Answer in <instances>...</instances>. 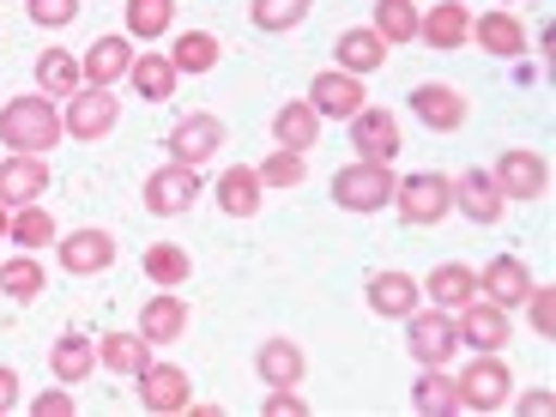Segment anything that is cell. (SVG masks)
<instances>
[{
  "label": "cell",
  "instance_id": "6da1fadb",
  "mask_svg": "<svg viewBox=\"0 0 556 417\" xmlns=\"http://www.w3.org/2000/svg\"><path fill=\"white\" fill-rule=\"evenodd\" d=\"M61 134H67V127H61V115L49 110V98H13L7 110H0V139H7L13 152H37L42 157Z\"/></svg>",
  "mask_w": 556,
  "mask_h": 417
},
{
  "label": "cell",
  "instance_id": "7a4b0ae2",
  "mask_svg": "<svg viewBox=\"0 0 556 417\" xmlns=\"http://www.w3.org/2000/svg\"><path fill=\"white\" fill-rule=\"evenodd\" d=\"M508 388H515V376H508V363H502V351H478V363H472V369H466V376L454 381L459 412H478V417L502 412V405H508Z\"/></svg>",
  "mask_w": 556,
  "mask_h": 417
},
{
  "label": "cell",
  "instance_id": "3957f363",
  "mask_svg": "<svg viewBox=\"0 0 556 417\" xmlns=\"http://www.w3.org/2000/svg\"><path fill=\"white\" fill-rule=\"evenodd\" d=\"M393 206L405 224H442L454 212V176H435V169H417L393 188Z\"/></svg>",
  "mask_w": 556,
  "mask_h": 417
},
{
  "label": "cell",
  "instance_id": "277c9868",
  "mask_svg": "<svg viewBox=\"0 0 556 417\" xmlns=\"http://www.w3.org/2000/svg\"><path fill=\"white\" fill-rule=\"evenodd\" d=\"M393 188H400V176L388 164H345L333 176V200L345 212H381L393 200Z\"/></svg>",
  "mask_w": 556,
  "mask_h": 417
},
{
  "label": "cell",
  "instance_id": "5b68a950",
  "mask_svg": "<svg viewBox=\"0 0 556 417\" xmlns=\"http://www.w3.org/2000/svg\"><path fill=\"white\" fill-rule=\"evenodd\" d=\"M454 320H447V308H424L417 303L412 315H405V351H412L424 369H442L447 357H454Z\"/></svg>",
  "mask_w": 556,
  "mask_h": 417
},
{
  "label": "cell",
  "instance_id": "8992f818",
  "mask_svg": "<svg viewBox=\"0 0 556 417\" xmlns=\"http://www.w3.org/2000/svg\"><path fill=\"white\" fill-rule=\"evenodd\" d=\"M200 194H206V181L194 164H164L146 176V212H157V218H181Z\"/></svg>",
  "mask_w": 556,
  "mask_h": 417
},
{
  "label": "cell",
  "instance_id": "52a82bcc",
  "mask_svg": "<svg viewBox=\"0 0 556 417\" xmlns=\"http://www.w3.org/2000/svg\"><path fill=\"white\" fill-rule=\"evenodd\" d=\"M363 79L357 73H345V67H327V73H315L308 79V110L320 115V122H351V115L363 110Z\"/></svg>",
  "mask_w": 556,
  "mask_h": 417
},
{
  "label": "cell",
  "instance_id": "ba28073f",
  "mask_svg": "<svg viewBox=\"0 0 556 417\" xmlns=\"http://www.w3.org/2000/svg\"><path fill=\"white\" fill-rule=\"evenodd\" d=\"M490 176H496L502 200H544V194H551V164H544L539 152H527V146L502 152Z\"/></svg>",
  "mask_w": 556,
  "mask_h": 417
},
{
  "label": "cell",
  "instance_id": "9c48e42d",
  "mask_svg": "<svg viewBox=\"0 0 556 417\" xmlns=\"http://www.w3.org/2000/svg\"><path fill=\"white\" fill-rule=\"evenodd\" d=\"M351 146H357V164H393L400 157V122L381 103H363L351 115Z\"/></svg>",
  "mask_w": 556,
  "mask_h": 417
},
{
  "label": "cell",
  "instance_id": "30bf717a",
  "mask_svg": "<svg viewBox=\"0 0 556 417\" xmlns=\"http://www.w3.org/2000/svg\"><path fill=\"white\" fill-rule=\"evenodd\" d=\"M134 381H139V405H146L152 417H176V412H188V400H194L188 369H176V363H146Z\"/></svg>",
  "mask_w": 556,
  "mask_h": 417
},
{
  "label": "cell",
  "instance_id": "8fae6325",
  "mask_svg": "<svg viewBox=\"0 0 556 417\" xmlns=\"http://www.w3.org/2000/svg\"><path fill=\"white\" fill-rule=\"evenodd\" d=\"M115 122H122V103L110 98V85H85V91H73V98H67V122H61V127L91 146V139H103Z\"/></svg>",
  "mask_w": 556,
  "mask_h": 417
},
{
  "label": "cell",
  "instance_id": "7c38bea8",
  "mask_svg": "<svg viewBox=\"0 0 556 417\" xmlns=\"http://www.w3.org/2000/svg\"><path fill=\"white\" fill-rule=\"evenodd\" d=\"M164 146H169V164H194V169H200L206 157H218L224 122H218V115H206V110H200V115H181V122L169 127Z\"/></svg>",
  "mask_w": 556,
  "mask_h": 417
},
{
  "label": "cell",
  "instance_id": "4fadbf2b",
  "mask_svg": "<svg viewBox=\"0 0 556 417\" xmlns=\"http://www.w3.org/2000/svg\"><path fill=\"white\" fill-rule=\"evenodd\" d=\"M55 254H61V273L91 278L115 266V237L110 230H73V237H55Z\"/></svg>",
  "mask_w": 556,
  "mask_h": 417
},
{
  "label": "cell",
  "instance_id": "5bb4252c",
  "mask_svg": "<svg viewBox=\"0 0 556 417\" xmlns=\"http://www.w3.org/2000/svg\"><path fill=\"white\" fill-rule=\"evenodd\" d=\"M49 194V164L37 152H13L0 164V206H37Z\"/></svg>",
  "mask_w": 556,
  "mask_h": 417
},
{
  "label": "cell",
  "instance_id": "9a60e30c",
  "mask_svg": "<svg viewBox=\"0 0 556 417\" xmlns=\"http://www.w3.org/2000/svg\"><path fill=\"white\" fill-rule=\"evenodd\" d=\"M454 339L459 345H472V351H502L508 345V308H496V303H466L459 308V320H454Z\"/></svg>",
  "mask_w": 556,
  "mask_h": 417
},
{
  "label": "cell",
  "instance_id": "2e32d148",
  "mask_svg": "<svg viewBox=\"0 0 556 417\" xmlns=\"http://www.w3.org/2000/svg\"><path fill=\"white\" fill-rule=\"evenodd\" d=\"M412 115L424 127H435V134H454V127H466V98H459L454 85H417Z\"/></svg>",
  "mask_w": 556,
  "mask_h": 417
},
{
  "label": "cell",
  "instance_id": "e0dca14e",
  "mask_svg": "<svg viewBox=\"0 0 556 417\" xmlns=\"http://www.w3.org/2000/svg\"><path fill=\"white\" fill-rule=\"evenodd\" d=\"M454 206L466 212L472 224H496L508 200H502L496 176H484V169H466V176H454Z\"/></svg>",
  "mask_w": 556,
  "mask_h": 417
},
{
  "label": "cell",
  "instance_id": "ac0fdd59",
  "mask_svg": "<svg viewBox=\"0 0 556 417\" xmlns=\"http://www.w3.org/2000/svg\"><path fill=\"white\" fill-rule=\"evenodd\" d=\"M139 333L152 339V345H176V339L188 333V303H181L176 291L146 296V308H139Z\"/></svg>",
  "mask_w": 556,
  "mask_h": 417
},
{
  "label": "cell",
  "instance_id": "d6986e66",
  "mask_svg": "<svg viewBox=\"0 0 556 417\" xmlns=\"http://www.w3.org/2000/svg\"><path fill=\"white\" fill-rule=\"evenodd\" d=\"M478 291H484L496 308H515V303H527V291H532V273L515 261V254H496V261L484 266V278H478Z\"/></svg>",
  "mask_w": 556,
  "mask_h": 417
},
{
  "label": "cell",
  "instance_id": "ffe728a7",
  "mask_svg": "<svg viewBox=\"0 0 556 417\" xmlns=\"http://www.w3.org/2000/svg\"><path fill=\"white\" fill-rule=\"evenodd\" d=\"M417 37L430 42V49H459V42L472 37V18L459 0H435L430 13H417Z\"/></svg>",
  "mask_w": 556,
  "mask_h": 417
},
{
  "label": "cell",
  "instance_id": "44dd1931",
  "mask_svg": "<svg viewBox=\"0 0 556 417\" xmlns=\"http://www.w3.org/2000/svg\"><path fill=\"white\" fill-rule=\"evenodd\" d=\"M417 303H424V285H417L412 273H376L369 278V308H376V315L405 320Z\"/></svg>",
  "mask_w": 556,
  "mask_h": 417
},
{
  "label": "cell",
  "instance_id": "7402d4cb",
  "mask_svg": "<svg viewBox=\"0 0 556 417\" xmlns=\"http://www.w3.org/2000/svg\"><path fill=\"white\" fill-rule=\"evenodd\" d=\"M303 351H296V339H266L261 351H254V376L266 381V388H296L303 381Z\"/></svg>",
  "mask_w": 556,
  "mask_h": 417
},
{
  "label": "cell",
  "instance_id": "603a6c76",
  "mask_svg": "<svg viewBox=\"0 0 556 417\" xmlns=\"http://www.w3.org/2000/svg\"><path fill=\"white\" fill-rule=\"evenodd\" d=\"M127 67H134V37H98L91 49H85V61H79V73H85L91 85L127 79Z\"/></svg>",
  "mask_w": 556,
  "mask_h": 417
},
{
  "label": "cell",
  "instance_id": "cb8c5ba5",
  "mask_svg": "<svg viewBox=\"0 0 556 417\" xmlns=\"http://www.w3.org/2000/svg\"><path fill=\"white\" fill-rule=\"evenodd\" d=\"M472 42H484V55H496V61H515V55H527V25L515 13H484V18H472Z\"/></svg>",
  "mask_w": 556,
  "mask_h": 417
},
{
  "label": "cell",
  "instance_id": "d4e9b609",
  "mask_svg": "<svg viewBox=\"0 0 556 417\" xmlns=\"http://www.w3.org/2000/svg\"><path fill=\"white\" fill-rule=\"evenodd\" d=\"M49 369H55V381H67V388H79L91 369H98V339L85 333H61L55 345H49Z\"/></svg>",
  "mask_w": 556,
  "mask_h": 417
},
{
  "label": "cell",
  "instance_id": "484cf974",
  "mask_svg": "<svg viewBox=\"0 0 556 417\" xmlns=\"http://www.w3.org/2000/svg\"><path fill=\"white\" fill-rule=\"evenodd\" d=\"M98 363L110 376H139L146 363H152V339L146 333H103L98 339Z\"/></svg>",
  "mask_w": 556,
  "mask_h": 417
},
{
  "label": "cell",
  "instance_id": "4316f807",
  "mask_svg": "<svg viewBox=\"0 0 556 417\" xmlns=\"http://www.w3.org/2000/svg\"><path fill=\"white\" fill-rule=\"evenodd\" d=\"M424 291H430L435 308H466L478 296V273L472 266H459V261H447V266H435V273L424 278Z\"/></svg>",
  "mask_w": 556,
  "mask_h": 417
},
{
  "label": "cell",
  "instance_id": "83f0119b",
  "mask_svg": "<svg viewBox=\"0 0 556 417\" xmlns=\"http://www.w3.org/2000/svg\"><path fill=\"white\" fill-rule=\"evenodd\" d=\"M127 79H134V91H139L146 103H169V98H176V79H181V73L169 67V55H152V49H146V55H134Z\"/></svg>",
  "mask_w": 556,
  "mask_h": 417
},
{
  "label": "cell",
  "instance_id": "f1b7e54d",
  "mask_svg": "<svg viewBox=\"0 0 556 417\" xmlns=\"http://www.w3.org/2000/svg\"><path fill=\"white\" fill-rule=\"evenodd\" d=\"M218 206L230 212V218H254V212H261V169H249V164L224 169L218 176Z\"/></svg>",
  "mask_w": 556,
  "mask_h": 417
},
{
  "label": "cell",
  "instance_id": "f546056e",
  "mask_svg": "<svg viewBox=\"0 0 556 417\" xmlns=\"http://www.w3.org/2000/svg\"><path fill=\"white\" fill-rule=\"evenodd\" d=\"M381 61H388V42H381L369 25L339 30V67H345V73H357V79H363V73H376Z\"/></svg>",
  "mask_w": 556,
  "mask_h": 417
},
{
  "label": "cell",
  "instance_id": "4dcf8cb0",
  "mask_svg": "<svg viewBox=\"0 0 556 417\" xmlns=\"http://www.w3.org/2000/svg\"><path fill=\"white\" fill-rule=\"evenodd\" d=\"M273 134H278V146L308 152V146H315V134H320V115L308 110V98H296V103H285V110L273 115Z\"/></svg>",
  "mask_w": 556,
  "mask_h": 417
},
{
  "label": "cell",
  "instance_id": "1f68e13d",
  "mask_svg": "<svg viewBox=\"0 0 556 417\" xmlns=\"http://www.w3.org/2000/svg\"><path fill=\"white\" fill-rule=\"evenodd\" d=\"M412 405L424 417H454L459 412V393H454V376H442V369H424L412 388Z\"/></svg>",
  "mask_w": 556,
  "mask_h": 417
},
{
  "label": "cell",
  "instance_id": "d6a6232c",
  "mask_svg": "<svg viewBox=\"0 0 556 417\" xmlns=\"http://www.w3.org/2000/svg\"><path fill=\"white\" fill-rule=\"evenodd\" d=\"M218 55H224V49H218L212 30H181L169 67H176V73H212V67H218Z\"/></svg>",
  "mask_w": 556,
  "mask_h": 417
},
{
  "label": "cell",
  "instance_id": "836d02e7",
  "mask_svg": "<svg viewBox=\"0 0 556 417\" xmlns=\"http://www.w3.org/2000/svg\"><path fill=\"white\" fill-rule=\"evenodd\" d=\"M188 273H194V266H188V254H181L176 242H152V249H146V278H152L157 291H181Z\"/></svg>",
  "mask_w": 556,
  "mask_h": 417
},
{
  "label": "cell",
  "instance_id": "e575fe53",
  "mask_svg": "<svg viewBox=\"0 0 556 417\" xmlns=\"http://www.w3.org/2000/svg\"><path fill=\"white\" fill-rule=\"evenodd\" d=\"M79 61L67 55V49H49V55L37 61V85H42V98H73L79 91Z\"/></svg>",
  "mask_w": 556,
  "mask_h": 417
},
{
  "label": "cell",
  "instance_id": "d590c367",
  "mask_svg": "<svg viewBox=\"0 0 556 417\" xmlns=\"http://www.w3.org/2000/svg\"><path fill=\"white\" fill-rule=\"evenodd\" d=\"M369 30H376L388 49H400V42L417 37V7H412V0H376V25H369Z\"/></svg>",
  "mask_w": 556,
  "mask_h": 417
},
{
  "label": "cell",
  "instance_id": "8d00e7d4",
  "mask_svg": "<svg viewBox=\"0 0 556 417\" xmlns=\"http://www.w3.org/2000/svg\"><path fill=\"white\" fill-rule=\"evenodd\" d=\"M176 25V0H127V37L152 42Z\"/></svg>",
  "mask_w": 556,
  "mask_h": 417
},
{
  "label": "cell",
  "instance_id": "74e56055",
  "mask_svg": "<svg viewBox=\"0 0 556 417\" xmlns=\"http://www.w3.org/2000/svg\"><path fill=\"white\" fill-rule=\"evenodd\" d=\"M42 285H49V278H42V266L30 261V254H18V261H7V266H0V291L13 296V303H37V296H42Z\"/></svg>",
  "mask_w": 556,
  "mask_h": 417
},
{
  "label": "cell",
  "instance_id": "f35d334b",
  "mask_svg": "<svg viewBox=\"0 0 556 417\" xmlns=\"http://www.w3.org/2000/svg\"><path fill=\"white\" fill-rule=\"evenodd\" d=\"M7 237L18 242V249H42V242H55V218H49V212H42V200L37 206H18L13 212V224H7Z\"/></svg>",
  "mask_w": 556,
  "mask_h": 417
},
{
  "label": "cell",
  "instance_id": "ab89813d",
  "mask_svg": "<svg viewBox=\"0 0 556 417\" xmlns=\"http://www.w3.org/2000/svg\"><path fill=\"white\" fill-rule=\"evenodd\" d=\"M308 7L315 0H249V18H254V30H291L308 18Z\"/></svg>",
  "mask_w": 556,
  "mask_h": 417
},
{
  "label": "cell",
  "instance_id": "60d3db41",
  "mask_svg": "<svg viewBox=\"0 0 556 417\" xmlns=\"http://www.w3.org/2000/svg\"><path fill=\"white\" fill-rule=\"evenodd\" d=\"M303 176H308V164H303V152H291V146H278V152L261 164V188H296Z\"/></svg>",
  "mask_w": 556,
  "mask_h": 417
},
{
  "label": "cell",
  "instance_id": "b9f144b4",
  "mask_svg": "<svg viewBox=\"0 0 556 417\" xmlns=\"http://www.w3.org/2000/svg\"><path fill=\"white\" fill-rule=\"evenodd\" d=\"M30 18H37L42 30H67L73 18H79V0H30Z\"/></svg>",
  "mask_w": 556,
  "mask_h": 417
},
{
  "label": "cell",
  "instance_id": "7bdbcfd3",
  "mask_svg": "<svg viewBox=\"0 0 556 417\" xmlns=\"http://www.w3.org/2000/svg\"><path fill=\"white\" fill-rule=\"evenodd\" d=\"M527 303H532V333L551 339L556 333V291H551V285H532Z\"/></svg>",
  "mask_w": 556,
  "mask_h": 417
},
{
  "label": "cell",
  "instance_id": "ee69618b",
  "mask_svg": "<svg viewBox=\"0 0 556 417\" xmlns=\"http://www.w3.org/2000/svg\"><path fill=\"white\" fill-rule=\"evenodd\" d=\"M37 417H73V393H67V381L61 388H49V393H37V405H30Z\"/></svg>",
  "mask_w": 556,
  "mask_h": 417
},
{
  "label": "cell",
  "instance_id": "f6af8a7d",
  "mask_svg": "<svg viewBox=\"0 0 556 417\" xmlns=\"http://www.w3.org/2000/svg\"><path fill=\"white\" fill-rule=\"evenodd\" d=\"M285 412H308V400H303V393H296V388H273V393H266V417H285Z\"/></svg>",
  "mask_w": 556,
  "mask_h": 417
},
{
  "label": "cell",
  "instance_id": "bcb514c9",
  "mask_svg": "<svg viewBox=\"0 0 556 417\" xmlns=\"http://www.w3.org/2000/svg\"><path fill=\"white\" fill-rule=\"evenodd\" d=\"M13 405H18V376L13 369H0V417L13 412Z\"/></svg>",
  "mask_w": 556,
  "mask_h": 417
},
{
  "label": "cell",
  "instance_id": "7dc6e473",
  "mask_svg": "<svg viewBox=\"0 0 556 417\" xmlns=\"http://www.w3.org/2000/svg\"><path fill=\"white\" fill-rule=\"evenodd\" d=\"M551 393H527V400H520V417H544V412H551Z\"/></svg>",
  "mask_w": 556,
  "mask_h": 417
},
{
  "label": "cell",
  "instance_id": "c3c4849f",
  "mask_svg": "<svg viewBox=\"0 0 556 417\" xmlns=\"http://www.w3.org/2000/svg\"><path fill=\"white\" fill-rule=\"evenodd\" d=\"M7 224H13V206H0V237H7Z\"/></svg>",
  "mask_w": 556,
  "mask_h": 417
}]
</instances>
